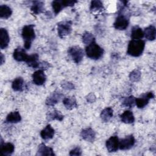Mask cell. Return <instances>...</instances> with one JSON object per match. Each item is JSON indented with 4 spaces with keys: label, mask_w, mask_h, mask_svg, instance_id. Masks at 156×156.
<instances>
[{
    "label": "cell",
    "mask_w": 156,
    "mask_h": 156,
    "mask_svg": "<svg viewBox=\"0 0 156 156\" xmlns=\"http://www.w3.org/2000/svg\"><path fill=\"white\" fill-rule=\"evenodd\" d=\"M145 42L142 40H132L129 41L127 53L133 57L140 56L144 49Z\"/></svg>",
    "instance_id": "1"
},
{
    "label": "cell",
    "mask_w": 156,
    "mask_h": 156,
    "mask_svg": "<svg viewBox=\"0 0 156 156\" xmlns=\"http://www.w3.org/2000/svg\"><path fill=\"white\" fill-rule=\"evenodd\" d=\"M68 52L73 60L77 64L79 63L82 60L84 55L83 49L78 46H74L69 48L68 50Z\"/></svg>",
    "instance_id": "5"
},
{
    "label": "cell",
    "mask_w": 156,
    "mask_h": 156,
    "mask_svg": "<svg viewBox=\"0 0 156 156\" xmlns=\"http://www.w3.org/2000/svg\"><path fill=\"white\" fill-rule=\"evenodd\" d=\"M63 97V95L62 93L59 91H55L52 93L46 100V104L49 106H54L57 104L62 98Z\"/></svg>",
    "instance_id": "12"
},
{
    "label": "cell",
    "mask_w": 156,
    "mask_h": 156,
    "mask_svg": "<svg viewBox=\"0 0 156 156\" xmlns=\"http://www.w3.org/2000/svg\"><path fill=\"white\" fill-rule=\"evenodd\" d=\"M113 109L111 107H107L101 113V118L104 122H108L113 117Z\"/></svg>",
    "instance_id": "27"
},
{
    "label": "cell",
    "mask_w": 156,
    "mask_h": 156,
    "mask_svg": "<svg viewBox=\"0 0 156 156\" xmlns=\"http://www.w3.org/2000/svg\"><path fill=\"white\" fill-rule=\"evenodd\" d=\"M82 154V151L79 147H76L72 149L70 152V155H80Z\"/></svg>",
    "instance_id": "35"
},
{
    "label": "cell",
    "mask_w": 156,
    "mask_h": 156,
    "mask_svg": "<svg viewBox=\"0 0 156 156\" xmlns=\"http://www.w3.org/2000/svg\"><path fill=\"white\" fill-rule=\"evenodd\" d=\"M37 155H55L53 149L46 146L44 143H41L39 145L37 153Z\"/></svg>",
    "instance_id": "17"
},
{
    "label": "cell",
    "mask_w": 156,
    "mask_h": 156,
    "mask_svg": "<svg viewBox=\"0 0 156 156\" xmlns=\"http://www.w3.org/2000/svg\"><path fill=\"white\" fill-rule=\"evenodd\" d=\"M72 23L71 21H63L57 24L58 35L61 38H63L69 35L72 30Z\"/></svg>",
    "instance_id": "4"
},
{
    "label": "cell",
    "mask_w": 156,
    "mask_h": 156,
    "mask_svg": "<svg viewBox=\"0 0 156 156\" xmlns=\"http://www.w3.org/2000/svg\"><path fill=\"white\" fill-rule=\"evenodd\" d=\"M15 149L14 145L11 143H3L1 138V153L2 155H11Z\"/></svg>",
    "instance_id": "15"
},
{
    "label": "cell",
    "mask_w": 156,
    "mask_h": 156,
    "mask_svg": "<svg viewBox=\"0 0 156 156\" xmlns=\"http://www.w3.org/2000/svg\"><path fill=\"white\" fill-rule=\"evenodd\" d=\"M94 41H95V38L92 34H91L88 32H86L83 34L82 41L84 44L88 45Z\"/></svg>",
    "instance_id": "31"
},
{
    "label": "cell",
    "mask_w": 156,
    "mask_h": 156,
    "mask_svg": "<svg viewBox=\"0 0 156 156\" xmlns=\"http://www.w3.org/2000/svg\"><path fill=\"white\" fill-rule=\"evenodd\" d=\"M55 133L54 129L50 124L47 125L40 132V136L44 140H48L53 138Z\"/></svg>",
    "instance_id": "16"
},
{
    "label": "cell",
    "mask_w": 156,
    "mask_h": 156,
    "mask_svg": "<svg viewBox=\"0 0 156 156\" xmlns=\"http://www.w3.org/2000/svg\"><path fill=\"white\" fill-rule=\"evenodd\" d=\"M24 87V80L22 77H18L16 78L12 84V89L15 91H22Z\"/></svg>",
    "instance_id": "26"
},
{
    "label": "cell",
    "mask_w": 156,
    "mask_h": 156,
    "mask_svg": "<svg viewBox=\"0 0 156 156\" xmlns=\"http://www.w3.org/2000/svg\"><path fill=\"white\" fill-rule=\"evenodd\" d=\"M121 120L126 124H132L135 121L133 113L130 110H126L121 115Z\"/></svg>",
    "instance_id": "23"
},
{
    "label": "cell",
    "mask_w": 156,
    "mask_h": 156,
    "mask_svg": "<svg viewBox=\"0 0 156 156\" xmlns=\"http://www.w3.org/2000/svg\"><path fill=\"white\" fill-rule=\"evenodd\" d=\"M104 49L98 45L96 41L91 42L85 48V53L87 56L93 60H98L102 57L104 54Z\"/></svg>",
    "instance_id": "3"
},
{
    "label": "cell",
    "mask_w": 156,
    "mask_h": 156,
    "mask_svg": "<svg viewBox=\"0 0 156 156\" xmlns=\"http://www.w3.org/2000/svg\"><path fill=\"white\" fill-rule=\"evenodd\" d=\"M144 37V32L142 29L138 26H134L130 34V37L132 40H141Z\"/></svg>",
    "instance_id": "25"
},
{
    "label": "cell",
    "mask_w": 156,
    "mask_h": 156,
    "mask_svg": "<svg viewBox=\"0 0 156 156\" xmlns=\"http://www.w3.org/2000/svg\"><path fill=\"white\" fill-rule=\"evenodd\" d=\"M50 66H51V65L49 63L46 62H43L40 63L38 68H40V69H41V70L44 71V69H46L49 68Z\"/></svg>",
    "instance_id": "38"
},
{
    "label": "cell",
    "mask_w": 156,
    "mask_h": 156,
    "mask_svg": "<svg viewBox=\"0 0 156 156\" xmlns=\"http://www.w3.org/2000/svg\"><path fill=\"white\" fill-rule=\"evenodd\" d=\"M80 136L84 140L87 141L93 142L95 139L96 133L91 127H87L82 130Z\"/></svg>",
    "instance_id": "13"
},
{
    "label": "cell",
    "mask_w": 156,
    "mask_h": 156,
    "mask_svg": "<svg viewBox=\"0 0 156 156\" xmlns=\"http://www.w3.org/2000/svg\"><path fill=\"white\" fill-rule=\"evenodd\" d=\"M63 104L68 110H72L77 107L76 99L74 96H69L63 98Z\"/></svg>",
    "instance_id": "18"
},
{
    "label": "cell",
    "mask_w": 156,
    "mask_h": 156,
    "mask_svg": "<svg viewBox=\"0 0 156 156\" xmlns=\"http://www.w3.org/2000/svg\"><path fill=\"white\" fill-rule=\"evenodd\" d=\"M21 120L20 113L17 111L10 112L6 117L5 122L9 123H17Z\"/></svg>",
    "instance_id": "22"
},
{
    "label": "cell",
    "mask_w": 156,
    "mask_h": 156,
    "mask_svg": "<svg viewBox=\"0 0 156 156\" xmlns=\"http://www.w3.org/2000/svg\"><path fill=\"white\" fill-rule=\"evenodd\" d=\"M135 140L133 135L126 136L119 141V148L121 150H128L132 148L135 144Z\"/></svg>",
    "instance_id": "7"
},
{
    "label": "cell",
    "mask_w": 156,
    "mask_h": 156,
    "mask_svg": "<svg viewBox=\"0 0 156 156\" xmlns=\"http://www.w3.org/2000/svg\"><path fill=\"white\" fill-rule=\"evenodd\" d=\"M38 55L35 53L29 56L26 63L31 68H37L39 67V65H40V62H38Z\"/></svg>",
    "instance_id": "21"
},
{
    "label": "cell",
    "mask_w": 156,
    "mask_h": 156,
    "mask_svg": "<svg viewBox=\"0 0 156 156\" xmlns=\"http://www.w3.org/2000/svg\"><path fill=\"white\" fill-rule=\"evenodd\" d=\"M143 32H144V36L147 40L153 41L155 39L156 30H155V27L154 26L151 25L148 26L144 29Z\"/></svg>",
    "instance_id": "19"
},
{
    "label": "cell",
    "mask_w": 156,
    "mask_h": 156,
    "mask_svg": "<svg viewBox=\"0 0 156 156\" xmlns=\"http://www.w3.org/2000/svg\"><path fill=\"white\" fill-rule=\"evenodd\" d=\"M0 48L1 49L6 48L10 41V37L7 30L5 29L1 28L0 29Z\"/></svg>",
    "instance_id": "14"
},
{
    "label": "cell",
    "mask_w": 156,
    "mask_h": 156,
    "mask_svg": "<svg viewBox=\"0 0 156 156\" xmlns=\"http://www.w3.org/2000/svg\"><path fill=\"white\" fill-rule=\"evenodd\" d=\"M129 20L124 15L120 14L116 18L113 26L116 29L118 30H125L129 26Z\"/></svg>",
    "instance_id": "8"
},
{
    "label": "cell",
    "mask_w": 156,
    "mask_h": 156,
    "mask_svg": "<svg viewBox=\"0 0 156 156\" xmlns=\"http://www.w3.org/2000/svg\"><path fill=\"white\" fill-rule=\"evenodd\" d=\"M12 13L11 8L7 5H1L0 6V17L3 19L9 18Z\"/></svg>",
    "instance_id": "28"
},
{
    "label": "cell",
    "mask_w": 156,
    "mask_h": 156,
    "mask_svg": "<svg viewBox=\"0 0 156 156\" xmlns=\"http://www.w3.org/2000/svg\"><path fill=\"white\" fill-rule=\"evenodd\" d=\"M0 60H1V65H2L4 63V61H5L4 57L3 54H2V53H1V59H0Z\"/></svg>",
    "instance_id": "39"
},
{
    "label": "cell",
    "mask_w": 156,
    "mask_h": 156,
    "mask_svg": "<svg viewBox=\"0 0 156 156\" xmlns=\"http://www.w3.org/2000/svg\"><path fill=\"white\" fill-rule=\"evenodd\" d=\"M21 35L24 40V48L26 49H29L30 48L32 41L35 38L34 25L29 24L24 26L22 29Z\"/></svg>",
    "instance_id": "2"
},
{
    "label": "cell",
    "mask_w": 156,
    "mask_h": 156,
    "mask_svg": "<svg viewBox=\"0 0 156 156\" xmlns=\"http://www.w3.org/2000/svg\"><path fill=\"white\" fill-rule=\"evenodd\" d=\"M106 147L109 152H115L119 149V139L117 136H112L106 141Z\"/></svg>",
    "instance_id": "9"
},
{
    "label": "cell",
    "mask_w": 156,
    "mask_h": 156,
    "mask_svg": "<svg viewBox=\"0 0 156 156\" xmlns=\"http://www.w3.org/2000/svg\"><path fill=\"white\" fill-rule=\"evenodd\" d=\"M60 85H61V87L65 90H73L74 88V85H73V83H72L70 82L66 81V80L62 82Z\"/></svg>",
    "instance_id": "34"
},
{
    "label": "cell",
    "mask_w": 156,
    "mask_h": 156,
    "mask_svg": "<svg viewBox=\"0 0 156 156\" xmlns=\"http://www.w3.org/2000/svg\"><path fill=\"white\" fill-rule=\"evenodd\" d=\"M52 7L53 11L55 15L58 14L62 10V9L64 8L62 4V1H58V0L52 1Z\"/></svg>",
    "instance_id": "32"
},
{
    "label": "cell",
    "mask_w": 156,
    "mask_h": 156,
    "mask_svg": "<svg viewBox=\"0 0 156 156\" xmlns=\"http://www.w3.org/2000/svg\"><path fill=\"white\" fill-rule=\"evenodd\" d=\"M62 1L63 7L73 6L74 5V4L77 2V1H68V0H65V1Z\"/></svg>",
    "instance_id": "36"
},
{
    "label": "cell",
    "mask_w": 156,
    "mask_h": 156,
    "mask_svg": "<svg viewBox=\"0 0 156 156\" xmlns=\"http://www.w3.org/2000/svg\"><path fill=\"white\" fill-rule=\"evenodd\" d=\"M104 10L103 4L100 1H92L90 5V10L91 12L102 11Z\"/></svg>",
    "instance_id": "29"
},
{
    "label": "cell",
    "mask_w": 156,
    "mask_h": 156,
    "mask_svg": "<svg viewBox=\"0 0 156 156\" xmlns=\"http://www.w3.org/2000/svg\"><path fill=\"white\" fill-rule=\"evenodd\" d=\"M44 2L42 1H33L32 6L30 7V10L34 14L38 15L43 12L44 9Z\"/></svg>",
    "instance_id": "20"
},
{
    "label": "cell",
    "mask_w": 156,
    "mask_h": 156,
    "mask_svg": "<svg viewBox=\"0 0 156 156\" xmlns=\"http://www.w3.org/2000/svg\"><path fill=\"white\" fill-rule=\"evenodd\" d=\"M63 115L60 113V112L54 110L51 112H49L48 113L46 118L48 121H53V120H58L60 121H62L63 119Z\"/></svg>",
    "instance_id": "24"
},
{
    "label": "cell",
    "mask_w": 156,
    "mask_h": 156,
    "mask_svg": "<svg viewBox=\"0 0 156 156\" xmlns=\"http://www.w3.org/2000/svg\"><path fill=\"white\" fill-rule=\"evenodd\" d=\"M29 55L27 54L24 49L18 47L14 50L13 57L17 62H26L29 57Z\"/></svg>",
    "instance_id": "11"
},
{
    "label": "cell",
    "mask_w": 156,
    "mask_h": 156,
    "mask_svg": "<svg viewBox=\"0 0 156 156\" xmlns=\"http://www.w3.org/2000/svg\"><path fill=\"white\" fill-rule=\"evenodd\" d=\"M86 99L87 102L90 103H93L96 101V96L94 93H90L86 96Z\"/></svg>",
    "instance_id": "37"
},
{
    "label": "cell",
    "mask_w": 156,
    "mask_h": 156,
    "mask_svg": "<svg viewBox=\"0 0 156 156\" xmlns=\"http://www.w3.org/2000/svg\"><path fill=\"white\" fill-rule=\"evenodd\" d=\"M135 98L133 96H130L129 97L125 98L122 102V105L125 107L128 108H132L133 107L134 104H135Z\"/></svg>",
    "instance_id": "30"
},
{
    "label": "cell",
    "mask_w": 156,
    "mask_h": 156,
    "mask_svg": "<svg viewBox=\"0 0 156 156\" xmlns=\"http://www.w3.org/2000/svg\"><path fill=\"white\" fill-rule=\"evenodd\" d=\"M141 78V72L138 69H135L129 74V79L132 82H138Z\"/></svg>",
    "instance_id": "33"
},
{
    "label": "cell",
    "mask_w": 156,
    "mask_h": 156,
    "mask_svg": "<svg viewBox=\"0 0 156 156\" xmlns=\"http://www.w3.org/2000/svg\"><path fill=\"white\" fill-rule=\"evenodd\" d=\"M154 98V93L152 91L141 94L139 98L135 99V104L139 108H144L148 103L151 99Z\"/></svg>",
    "instance_id": "6"
},
{
    "label": "cell",
    "mask_w": 156,
    "mask_h": 156,
    "mask_svg": "<svg viewBox=\"0 0 156 156\" xmlns=\"http://www.w3.org/2000/svg\"><path fill=\"white\" fill-rule=\"evenodd\" d=\"M46 76L43 70L39 69L35 71L32 74L33 82L37 85H42L46 81Z\"/></svg>",
    "instance_id": "10"
}]
</instances>
